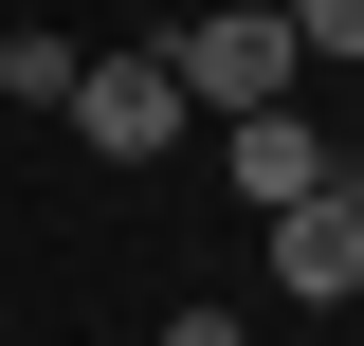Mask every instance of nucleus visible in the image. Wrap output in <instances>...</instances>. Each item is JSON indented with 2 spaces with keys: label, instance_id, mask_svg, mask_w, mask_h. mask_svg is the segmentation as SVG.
I'll return each mask as SVG.
<instances>
[{
  "label": "nucleus",
  "instance_id": "1",
  "mask_svg": "<svg viewBox=\"0 0 364 346\" xmlns=\"http://www.w3.org/2000/svg\"><path fill=\"white\" fill-rule=\"evenodd\" d=\"M164 73H182V110H291V0H182V37H164Z\"/></svg>",
  "mask_w": 364,
  "mask_h": 346
},
{
  "label": "nucleus",
  "instance_id": "2",
  "mask_svg": "<svg viewBox=\"0 0 364 346\" xmlns=\"http://www.w3.org/2000/svg\"><path fill=\"white\" fill-rule=\"evenodd\" d=\"M73 146H91V164H164V146H182V73H164V37L73 73Z\"/></svg>",
  "mask_w": 364,
  "mask_h": 346
},
{
  "label": "nucleus",
  "instance_id": "3",
  "mask_svg": "<svg viewBox=\"0 0 364 346\" xmlns=\"http://www.w3.org/2000/svg\"><path fill=\"white\" fill-rule=\"evenodd\" d=\"M273 292L291 310H346L364 292V164H328L310 201H273Z\"/></svg>",
  "mask_w": 364,
  "mask_h": 346
},
{
  "label": "nucleus",
  "instance_id": "4",
  "mask_svg": "<svg viewBox=\"0 0 364 346\" xmlns=\"http://www.w3.org/2000/svg\"><path fill=\"white\" fill-rule=\"evenodd\" d=\"M310 182H328V128H310V110H237V201H310Z\"/></svg>",
  "mask_w": 364,
  "mask_h": 346
},
{
  "label": "nucleus",
  "instance_id": "5",
  "mask_svg": "<svg viewBox=\"0 0 364 346\" xmlns=\"http://www.w3.org/2000/svg\"><path fill=\"white\" fill-rule=\"evenodd\" d=\"M73 73H91V55L55 37V19H18V37H0V91H18V110H73Z\"/></svg>",
  "mask_w": 364,
  "mask_h": 346
},
{
  "label": "nucleus",
  "instance_id": "6",
  "mask_svg": "<svg viewBox=\"0 0 364 346\" xmlns=\"http://www.w3.org/2000/svg\"><path fill=\"white\" fill-rule=\"evenodd\" d=\"M291 55L310 73H364V0H291Z\"/></svg>",
  "mask_w": 364,
  "mask_h": 346
},
{
  "label": "nucleus",
  "instance_id": "7",
  "mask_svg": "<svg viewBox=\"0 0 364 346\" xmlns=\"http://www.w3.org/2000/svg\"><path fill=\"white\" fill-rule=\"evenodd\" d=\"M164 346H255V328H237V310H182V328H164Z\"/></svg>",
  "mask_w": 364,
  "mask_h": 346
}]
</instances>
